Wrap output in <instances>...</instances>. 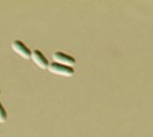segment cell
I'll use <instances>...</instances> for the list:
<instances>
[{"mask_svg": "<svg viewBox=\"0 0 153 137\" xmlns=\"http://www.w3.org/2000/svg\"><path fill=\"white\" fill-rule=\"evenodd\" d=\"M52 61L56 62V63H60V64H63V66H68V67H72L74 68L76 61H75V58L71 55H67L62 51H55L52 53Z\"/></svg>", "mask_w": 153, "mask_h": 137, "instance_id": "1", "label": "cell"}, {"mask_svg": "<svg viewBox=\"0 0 153 137\" xmlns=\"http://www.w3.org/2000/svg\"><path fill=\"white\" fill-rule=\"evenodd\" d=\"M30 60H32L38 67H39L40 69H48V68H49L50 62L48 61V58L44 56V53H43L40 50H33V51H32Z\"/></svg>", "mask_w": 153, "mask_h": 137, "instance_id": "4", "label": "cell"}, {"mask_svg": "<svg viewBox=\"0 0 153 137\" xmlns=\"http://www.w3.org/2000/svg\"><path fill=\"white\" fill-rule=\"evenodd\" d=\"M11 47L13 50V52H16L18 56H21L25 60H30L32 57V51L27 47V45L21 41V40H13L11 44Z\"/></svg>", "mask_w": 153, "mask_h": 137, "instance_id": "3", "label": "cell"}, {"mask_svg": "<svg viewBox=\"0 0 153 137\" xmlns=\"http://www.w3.org/2000/svg\"><path fill=\"white\" fill-rule=\"evenodd\" d=\"M0 95H1V91H0Z\"/></svg>", "mask_w": 153, "mask_h": 137, "instance_id": "6", "label": "cell"}, {"mask_svg": "<svg viewBox=\"0 0 153 137\" xmlns=\"http://www.w3.org/2000/svg\"><path fill=\"white\" fill-rule=\"evenodd\" d=\"M7 120V113L5 110V107L0 102V123H6Z\"/></svg>", "mask_w": 153, "mask_h": 137, "instance_id": "5", "label": "cell"}, {"mask_svg": "<svg viewBox=\"0 0 153 137\" xmlns=\"http://www.w3.org/2000/svg\"><path fill=\"white\" fill-rule=\"evenodd\" d=\"M48 70H50L52 74L56 75H61V76H73L74 75V68L68 67V66H63L56 62H51L49 64Z\"/></svg>", "mask_w": 153, "mask_h": 137, "instance_id": "2", "label": "cell"}]
</instances>
